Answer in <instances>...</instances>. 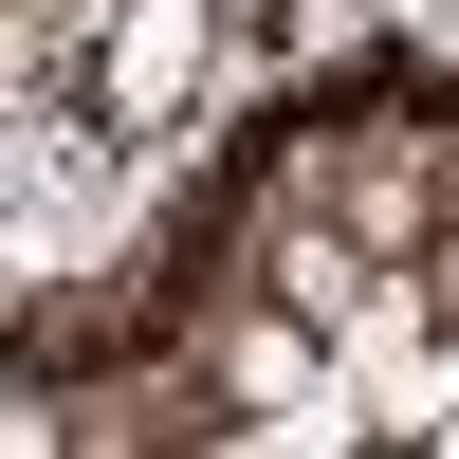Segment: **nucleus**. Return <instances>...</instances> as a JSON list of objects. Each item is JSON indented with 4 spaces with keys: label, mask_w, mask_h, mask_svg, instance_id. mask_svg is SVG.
Segmentation results:
<instances>
[{
    "label": "nucleus",
    "mask_w": 459,
    "mask_h": 459,
    "mask_svg": "<svg viewBox=\"0 0 459 459\" xmlns=\"http://www.w3.org/2000/svg\"><path fill=\"white\" fill-rule=\"evenodd\" d=\"M184 56H203V0H129V19H110V92H129V110H166Z\"/></svg>",
    "instance_id": "nucleus-1"
}]
</instances>
